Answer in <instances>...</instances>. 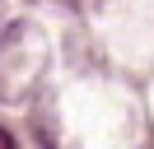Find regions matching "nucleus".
Listing matches in <instances>:
<instances>
[{"label":"nucleus","mask_w":154,"mask_h":149,"mask_svg":"<svg viewBox=\"0 0 154 149\" xmlns=\"http://www.w3.org/2000/svg\"><path fill=\"white\" fill-rule=\"evenodd\" d=\"M0 149H19V144H14V135H10L5 126H0Z\"/></svg>","instance_id":"1"}]
</instances>
